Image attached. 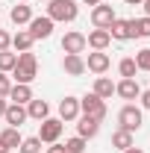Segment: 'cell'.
I'll list each match as a JSON object with an SVG mask.
<instances>
[{
    "label": "cell",
    "instance_id": "obj_34",
    "mask_svg": "<svg viewBox=\"0 0 150 153\" xmlns=\"http://www.w3.org/2000/svg\"><path fill=\"white\" fill-rule=\"evenodd\" d=\"M6 106H9V103H6V97H0V118H3V112H6Z\"/></svg>",
    "mask_w": 150,
    "mask_h": 153
},
{
    "label": "cell",
    "instance_id": "obj_18",
    "mask_svg": "<svg viewBox=\"0 0 150 153\" xmlns=\"http://www.w3.org/2000/svg\"><path fill=\"white\" fill-rule=\"evenodd\" d=\"M47 115H50V106H47L44 100H36V97H33V100L27 103V118H36V121H44Z\"/></svg>",
    "mask_w": 150,
    "mask_h": 153
},
{
    "label": "cell",
    "instance_id": "obj_20",
    "mask_svg": "<svg viewBox=\"0 0 150 153\" xmlns=\"http://www.w3.org/2000/svg\"><path fill=\"white\" fill-rule=\"evenodd\" d=\"M130 27H132V38H150V15L130 18Z\"/></svg>",
    "mask_w": 150,
    "mask_h": 153
},
{
    "label": "cell",
    "instance_id": "obj_35",
    "mask_svg": "<svg viewBox=\"0 0 150 153\" xmlns=\"http://www.w3.org/2000/svg\"><path fill=\"white\" fill-rule=\"evenodd\" d=\"M124 153H144V150H141V147H127Z\"/></svg>",
    "mask_w": 150,
    "mask_h": 153
},
{
    "label": "cell",
    "instance_id": "obj_27",
    "mask_svg": "<svg viewBox=\"0 0 150 153\" xmlns=\"http://www.w3.org/2000/svg\"><path fill=\"white\" fill-rule=\"evenodd\" d=\"M18 150H21V153H41V138H38V135H33V138H24Z\"/></svg>",
    "mask_w": 150,
    "mask_h": 153
},
{
    "label": "cell",
    "instance_id": "obj_40",
    "mask_svg": "<svg viewBox=\"0 0 150 153\" xmlns=\"http://www.w3.org/2000/svg\"><path fill=\"white\" fill-rule=\"evenodd\" d=\"M18 3H27V0H18Z\"/></svg>",
    "mask_w": 150,
    "mask_h": 153
},
{
    "label": "cell",
    "instance_id": "obj_32",
    "mask_svg": "<svg viewBox=\"0 0 150 153\" xmlns=\"http://www.w3.org/2000/svg\"><path fill=\"white\" fill-rule=\"evenodd\" d=\"M138 97H141V106H144V109H150V88H147V91H141Z\"/></svg>",
    "mask_w": 150,
    "mask_h": 153
},
{
    "label": "cell",
    "instance_id": "obj_3",
    "mask_svg": "<svg viewBox=\"0 0 150 153\" xmlns=\"http://www.w3.org/2000/svg\"><path fill=\"white\" fill-rule=\"evenodd\" d=\"M118 124H121V130H127V133H135V130L144 124V115H141V109H138L135 103H127V106L118 112Z\"/></svg>",
    "mask_w": 150,
    "mask_h": 153
},
{
    "label": "cell",
    "instance_id": "obj_10",
    "mask_svg": "<svg viewBox=\"0 0 150 153\" xmlns=\"http://www.w3.org/2000/svg\"><path fill=\"white\" fill-rule=\"evenodd\" d=\"M50 33H53V21L47 18V15L30 21V36L33 38H50Z\"/></svg>",
    "mask_w": 150,
    "mask_h": 153
},
{
    "label": "cell",
    "instance_id": "obj_22",
    "mask_svg": "<svg viewBox=\"0 0 150 153\" xmlns=\"http://www.w3.org/2000/svg\"><path fill=\"white\" fill-rule=\"evenodd\" d=\"M33 41H36V38L30 36V30H18V33L12 36V47L24 53V50H30V47H33Z\"/></svg>",
    "mask_w": 150,
    "mask_h": 153
},
{
    "label": "cell",
    "instance_id": "obj_11",
    "mask_svg": "<svg viewBox=\"0 0 150 153\" xmlns=\"http://www.w3.org/2000/svg\"><path fill=\"white\" fill-rule=\"evenodd\" d=\"M115 94H118V97H124V100H135V97L141 94V88H138L135 76H130V79H121V82H115Z\"/></svg>",
    "mask_w": 150,
    "mask_h": 153
},
{
    "label": "cell",
    "instance_id": "obj_41",
    "mask_svg": "<svg viewBox=\"0 0 150 153\" xmlns=\"http://www.w3.org/2000/svg\"><path fill=\"white\" fill-rule=\"evenodd\" d=\"M44 3H50V0H44Z\"/></svg>",
    "mask_w": 150,
    "mask_h": 153
},
{
    "label": "cell",
    "instance_id": "obj_2",
    "mask_svg": "<svg viewBox=\"0 0 150 153\" xmlns=\"http://www.w3.org/2000/svg\"><path fill=\"white\" fill-rule=\"evenodd\" d=\"M79 15V6H76V0H50V6H47V18L53 21H74Z\"/></svg>",
    "mask_w": 150,
    "mask_h": 153
},
{
    "label": "cell",
    "instance_id": "obj_19",
    "mask_svg": "<svg viewBox=\"0 0 150 153\" xmlns=\"http://www.w3.org/2000/svg\"><path fill=\"white\" fill-rule=\"evenodd\" d=\"M94 94L100 97V100H109V97L115 94V82L109 76H97V79H94Z\"/></svg>",
    "mask_w": 150,
    "mask_h": 153
},
{
    "label": "cell",
    "instance_id": "obj_28",
    "mask_svg": "<svg viewBox=\"0 0 150 153\" xmlns=\"http://www.w3.org/2000/svg\"><path fill=\"white\" fill-rule=\"evenodd\" d=\"M82 150H85V138L82 135H74V138L65 141V153H82Z\"/></svg>",
    "mask_w": 150,
    "mask_h": 153
},
{
    "label": "cell",
    "instance_id": "obj_33",
    "mask_svg": "<svg viewBox=\"0 0 150 153\" xmlns=\"http://www.w3.org/2000/svg\"><path fill=\"white\" fill-rule=\"evenodd\" d=\"M47 153H65V144H53V147H47Z\"/></svg>",
    "mask_w": 150,
    "mask_h": 153
},
{
    "label": "cell",
    "instance_id": "obj_30",
    "mask_svg": "<svg viewBox=\"0 0 150 153\" xmlns=\"http://www.w3.org/2000/svg\"><path fill=\"white\" fill-rule=\"evenodd\" d=\"M12 79H9V74H0V97H9V91H12Z\"/></svg>",
    "mask_w": 150,
    "mask_h": 153
},
{
    "label": "cell",
    "instance_id": "obj_29",
    "mask_svg": "<svg viewBox=\"0 0 150 153\" xmlns=\"http://www.w3.org/2000/svg\"><path fill=\"white\" fill-rule=\"evenodd\" d=\"M135 68L138 71H150V47H144V50L135 53Z\"/></svg>",
    "mask_w": 150,
    "mask_h": 153
},
{
    "label": "cell",
    "instance_id": "obj_25",
    "mask_svg": "<svg viewBox=\"0 0 150 153\" xmlns=\"http://www.w3.org/2000/svg\"><path fill=\"white\" fill-rule=\"evenodd\" d=\"M18 62V53H9V50H0V74H12Z\"/></svg>",
    "mask_w": 150,
    "mask_h": 153
},
{
    "label": "cell",
    "instance_id": "obj_31",
    "mask_svg": "<svg viewBox=\"0 0 150 153\" xmlns=\"http://www.w3.org/2000/svg\"><path fill=\"white\" fill-rule=\"evenodd\" d=\"M9 44H12V36L6 30H0V50H9Z\"/></svg>",
    "mask_w": 150,
    "mask_h": 153
},
{
    "label": "cell",
    "instance_id": "obj_39",
    "mask_svg": "<svg viewBox=\"0 0 150 153\" xmlns=\"http://www.w3.org/2000/svg\"><path fill=\"white\" fill-rule=\"evenodd\" d=\"M0 153H9V147H6V144H3V141H0Z\"/></svg>",
    "mask_w": 150,
    "mask_h": 153
},
{
    "label": "cell",
    "instance_id": "obj_15",
    "mask_svg": "<svg viewBox=\"0 0 150 153\" xmlns=\"http://www.w3.org/2000/svg\"><path fill=\"white\" fill-rule=\"evenodd\" d=\"M62 68H65V74L79 76V74H85V59L79 56V53H65V62H62Z\"/></svg>",
    "mask_w": 150,
    "mask_h": 153
},
{
    "label": "cell",
    "instance_id": "obj_16",
    "mask_svg": "<svg viewBox=\"0 0 150 153\" xmlns=\"http://www.w3.org/2000/svg\"><path fill=\"white\" fill-rule=\"evenodd\" d=\"M76 133L82 135V138H94V135L100 133V121H94V118H88V115H82L79 124H76Z\"/></svg>",
    "mask_w": 150,
    "mask_h": 153
},
{
    "label": "cell",
    "instance_id": "obj_26",
    "mask_svg": "<svg viewBox=\"0 0 150 153\" xmlns=\"http://www.w3.org/2000/svg\"><path fill=\"white\" fill-rule=\"evenodd\" d=\"M118 71H121V79H130V76H135V71H138V68H135V59H121V62H118Z\"/></svg>",
    "mask_w": 150,
    "mask_h": 153
},
{
    "label": "cell",
    "instance_id": "obj_17",
    "mask_svg": "<svg viewBox=\"0 0 150 153\" xmlns=\"http://www.w3.org/2000/svg\"><path fill=\"white\" fill-rule=\"evenodd\" d=\"M9 100H12V103H21V106H27V103L33 100V88L24 85V82H15L12 91H9Z\"/></svg>",
    "mask_w": 150,
    "mask_h": 153
},
{
    "label": "cell",
    "instance_id": "obj_8",
    "mask_svg": "<svg viewBox=\"0 0 150 153\" xmlns=\"http://www.w3.org/2000/svg\"><path fill=\"white\" fill-rule=\"evenodd\" d=\"M88 44H85V33H79V30H71V33H65L62 36V50L65 53H82Z\"/></svg>",
    "mask_w": 150,
    "mask_h": 153
},
{
    "label": "cell",
    "instance_id": "obj_4",
    "mask_svg": "<svg viewBox=\"0 0 150 153\" xmlns=\"http://www.w3.org/2000/svg\"><path fill=\"white\" fill-rule=\"evenodd\" d=\"M79 112L88 115V118H94V121H103V118H106V103L91 91V94H85L82 100H79Z\"/></svg>",
    "mask_w": 150,
    "mask_h": 153
},
{
    "label": "cell",
    "instance_id": "obj_23",
    "mask_svg": "<svg viewBox=\"0 0 150 153\" xmlns=\"http://www.w3.org/2000/svg\"><path fill=\"white\" fill-rule=\"evenodd\" d=\"M0 141H3L9 150H15V147H21V141H24V138H21V133L15 130V127H6V130L0 133Z\"/></svg>",
    "mask_w": 150,
    "mask_h": 153
},
{
    "label": "cell",
    "instance_id": "obj_38",
    "mask_svg": "<svg viewBox=\"0 0 150 153\" xmlns=\"http://www.w3.org/2000/svg\"><path fill=\"white\" fill-rule=\"evenodd\" d=\"M82 3H88V6H97V3H100V0H82Z\"/></svg>",
    "mask_w": 150,
    "mask_h": 153
},
{
    "label": "cell",
    "instance_id": "obj_14",
    "mask_svg": "<svg viewBox=\"0 0 150 153\" xmlns=\"http://www.w3.org/2000/svg\"><path fill=\"white\" fill-rule=\"evenodd\" d=\"M3 118H6V124H9V127H15V130H18L21 124L27 121V109H24L21 103H9V106H6V112H3Z\"/></svg>",
    "mask_w": 150,
    "mask_h": 153
},
{
    "label": "cell",
    "instance_id": "obj_1",
    "mask_svg": "<svg viewBox=\"0 0 150 153\" xmlns=\"http://www.w3.org/2000/svg\"><path fill=\"white\" fill-rule=\"evenodd\" d=\"M12 76H15V82H24V85H30L38 76V62H36V56H33L30 50L18 53V62H15V68H12Z\"/></svg>",
    "mask_w": 150,
    "mask_h": 153
},
{
    "label": "cell",
    "instance_id": "obj_21",
    "mask_svg": "<svg viewBox=\"0 0 150 153\" xmlns=\"http://www.w3.org/2000/svg\"><path fill=\"white\" fill-rule=\"evenodd\" d=\"M9 18L15 21V24H30V21H33V9H30V6H27V3H15V6H12V12H9Z\"/></svg>",
    "mask_w": 150,
    "mask_h": 153
},
{
    "label": "cell",
    "instance_id": "obj_5",
    "mask_svg": "<svg viewBox=\"0 0 150 153\" xmlns=\"http://www.w3.org/2000/svg\"><path fill=\"white\" fill-rule=\"evenodd\" d=\"M59 135H62V121H59V118H44V121H41V130H38L41 144H56Z\"/></svg>",
    "mask_w": 150,
    "mask_h": 153
},
{
    "label": "cell",
    "instance_id": "obj_7",
    "mask_svg": "<svg viewBox=\"0 0 150 153\" xmlns=\"http://www.w3.org/2000/svg\"><path fill=\"white\" fill-rule=\"evenodd\" d=\"M115 21V9L112 6H106V3H97L91 9V24L94 30H109V24Z\"/></svg>",
    "mask_w": 150,
    "mask_h": 153
},
{
    "label": "cell",
    "instance_id": "obj_36",
    "mask_svg": "<svg viewBox=\"0 0 150 153\" xmlns=\"http://www.w3.org/2000/svg\"><path fill=\"white\" fill-rule=\"evenodd\" d=\"M127 6H141V0H124Z\"/></svg>",
    "mask_w": 150,
    "mask_h": 153
},
{
    "label": "cell",
    "instance_id": "obj_12",
    "mask_svg": "<svg viewBox=\"0 0 150 153\" xmlns=\"http://www.w3.org/2000/svg\"><path fill=\"white\" fill-rule=\"evenodd\" d=\"M109 36H112L115 41H130V38H132V27H130V21L115 18L112 24H109Z\"/></svg>",
    "mask_w": 150,
    "mask_h": 153
},
{
    "label": "cell",
    "instance_id": "obj_24",
    "mask_svg": "<svg viewBox=\"0 0 150 153\" xmlns=\"http://www.w3.org/2000/svg\"><path fill=\"white\" fill-rule=\"evenodd\" d=\"M112 147H118L121 153L127 150V147H132V133H127V130H115V133H112Z\"/></svg>",
    "mask_w": 150,
    "mask_h": 153
},
{
    "label": "cell",
    "instance_id": "obj_37",
    "mask_svg": "<svg viewBox=\"0 0 150 153\" xmlns=\"http://www.w3.org/2000/svg\"><path fill=\"white\" fill-rule=\"evenodd\" d=\"M141 6H144V12L150 15V0H141Z\"/></svg>",
    "mask_w": 150,
    "mask_h": 153
},
{
    "label": "cell",
    "instance_id": "obj_6",
    "mask_svg": "<svg viewBox=\"0 0 150 153\" xmlns=\"http://www.w3.org/2000/svg\"><path fill=\"white\" fill-rule=\"evenodd\" d=\"M79 118V97H62L59 100V121L62 124H71V121H76Z\"/></svg>",
    "mask_w": 150,
    "mask_h": 153
},
{
    "label": "cell",
    "instance_id": "obj_13",
    "mask_svg": "<svg viewBox=\"0 0 150 153\" xmlns=\"http://www.w3.org/2000/svg\"><path fill=\"white\" fill-rule=\"evenodd\" d=\"M109 41H112L109 30H91V33L85 36V44H88L91 50H106V47H109Z\"/></svg>",
    "mask_w": 150,
    "mask_h": 153
},
{
    "label": "cell",
    "instance_id": "obj_9",
    "mask_svg": "<svg viewBox=\"0 0 150 153\" xmlns=\"http://www.w3.org/2000/svg\"><path fill=\"white\" fill-rule=\"evenodd\" d=\"M109 65H112V59H109V53H103V50H94L85 59V71H91V74H106Z\"/></svg>",
    "mask_w": 150,
    "mask_h": 153
}]
</instances>
